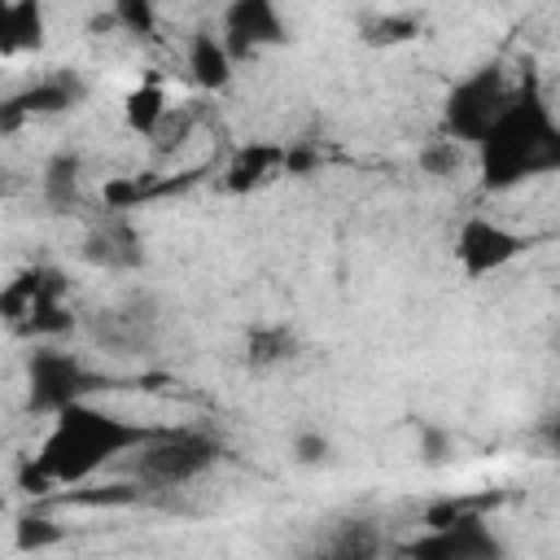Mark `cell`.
Listing matches in <instances>:
<instances>
[{
  "label": "cell",
  "mask_w": 560,
  "mask_h": 560,
  "mask_svg": "<svg viewBox=\"0 0 560 560\" xmlns=\"http://www.w3.org/2000/svg\"><path fill=\"white\" fill-rule=\"evenodd\" d=\"M223 26H228L223 39H228L232 57H245V52H254L258 44H271V39L284 35V26H280L271 0H232Z\"/></svg>",
  "instance_id": "cell-9"
},
{
  "label": "cell",
  "mask_w": 560,
  "mask_h": 560,
  "mask_svg": "<svg viewBox=\"0 0 560 560\" xmlns=\"http://www.w3.org/2000/svg\"><path fill=\"white\" fill-rule=\"evenodd\" d=\"M464 140H429V144H420V171L424 175H438V179H446V175H455L459 166H464V149H459Z\"/></svg>",
  "instance_id": "cell-17"
},
{
  "label": "cell",
  "mask_w": 560,
  "mask_h": 560,
  "mask_svg": "<svg viewBox=\"0 0 560 560\" xmlns=\"http://www.w3.org/2000/svg\"><path fill=\"white\" fill-rule=\"evenodd\" d=\"M232 48H228V39H219V35H210V31H197L192 39H188V74L197 79V88H206V92H219V88H228L232 83Z\"/></svg>",
  "instance_id": "cell-10"
},
{
  "label": "cell",
  "mask_w": 560,
  "mask_h": 560,
  "mask_svg": "<svg viewBox=\"0 0 560 560\" xmlns=\"http://www.w3.org/2000/svg\"><path fill=\"white\" fill-rule=\"evenodd\" d=\"M4 35H9V52H13V48H39V35H44L39 0H18V4L4 13Z\"/></svg>",
  "instance_id": "cell-14"
},
{
  "label": "cell",
  "mask_w": 560,
  "mask_h": 560,
  "mask_svg": "<svg viewBox=\"0 0 560 560\" xmlns=\"http://www.w3.org/2000/svg\"><path fill=\"white\" fill-rule=\"evenodd\" d=\"M516 92L499 79V70H481L472 79H464L455 92H451V105H446V127L455 140L464 144H481V136L499 122V114L508 109Z\"/></svg>",
  "instance_id": "cell-4"
},
{
  "label": "cell",
  "mask_w": 560,
  "mask_h": 560,
  "mask_svg": "<svg viewBox=\"0 0 560 560\" xmlns=\"http://www.w3.org/2000/svg\"><path fill=\"white\" fill-rule=\"evenodd\" d=\"M538 438H542V446H547L551 455H560V416H556V420H542Z\"/></svg>",
  "instance_id": "cell-23"
},
{
  "label": "cell",
  "mask_w": 560,
  "mask_h": 560,
  "mask_svg": "<svg viewBox=\"0 0 560 560\" xmlns=\"http://www.w3.org/2000/svg\"><path fill=\"white\" fill-rule=\"evenodd\" d=\"M153 433L158 429L105 416L79 398V402L57 411V424H52L44 451L35 455V486H79L96 468H105L109 459L144 446Z\"/></svg>",
  "instance_id": "cell-1"
},
{
  "label": "cell",
  "mask_w": 560,
  "mask_h": 560,
  "mask_svg": "<svg viewBox=\"0 0 560 560\" xmlns=\"http://www.w3.org/2000/svg\"><path fill=\"white\" fill-rule=\"evenodd\" d=\"M363 35H368V44H402V39L420 35V22H416V18H407V13H389V18L368 22V26H363Z\"/></svg>",
  "instance_id": "cell-19"
},
{
  "label": "cell",
  "mask_w": 560,
  "mask_h": 560,
  "mask_svg": "<svg viewBox=\"0 0 560 560\" xmlns=\"http://www.w3.org/2000/svg\"><path fill=\"white\" fill-rule=\"evenodd\" d=\"M328 551L332 556H376L381 551V534L372 529V525H363V521H346V525H337V538L328 542Z\"/></svg>",
  "instance_id": "cell-16"
},
{
  "label": "cell",
  "mask_w": 560,
  "mask_h": 560,
  "mask_svg": "<svg viewBox=\"0 0 560 560\" xmlns=\"http://www.w3.org/2000/svg\"><path fill=\"white\" fill-rule=\"evenodd\" d=\"M455 254H459L464 271L477 280V276H486V271H499L503 262H512V258L521 254V241H516L508 228L490 223V219H472V223H464Z\"/></svg>",
  "instance_id": "cell-7"
},
{
  "label": "cell",
  "mask_w": 560,
  "mask_h": 560,
  "mask_svg": "<svg viewBox=\"0 0 560 560\" xmlns=\"http://www.w3.org/2000/svg\"><path fill=\"white\" fill-rule=\"evenodd\" d=\"M289 451H293V464H302V468H324L332 459V442L319 429H302Z\"/></svg>",
  "instance_id": "cell-20"
},
{
  "label": "cell",
  "mask_w": 560,
  "mask_h": 560,
  "mask_svg": "<svg viewBox=\"0 0 560 560\" xmlns=\"http://www.w3.org/2000/svg\"><path fill=\"white\" fill-rule=\"evenodd\" d=\"M83 262H92V267H101V271H131V267H140V236L131 232V223L127 219H105V223H96L88 236H83Z\"/></svg>",
  "instance_id": "cell-8"
},
{
  "label": "cell",
  "mask_w": 560,
  "mask_h": 560,
  "mask_svg": "<svg viewBox=\"0 0 560 560\" xmlns=\"http://www.w3.org/2000/svg\"><path fill=\"white\" fill-rule=\"evenodd\" d=\"M416 451H420V464H429V468H442V464L455 455V438H451L442 424H424V429H420V442H416Z\"/></svg>",
  "instance_id": "cell-21"
},
{
  "label": "cell",
  "mask_w": 560,
  "mask_h": 560,
  "mask_svg": "<svg viewBox=\"0 0 560 560\" xmlns=\"http://www.w3.org/2000/svg\"><path fill=\"white\" fill-rule=\"evenodd\" d=\"M114 22H118L127 35L149 39V35L158 31V9H153V0H114Z\"/></svg>",
  "instance_id": "cell-18"
},
{
  "label": "cell",
  "mask_w": 560,
  "mask_h": 560,
  "mask_svg": "<svg viewBox=\"0 0 560 560\" xmlns=\"http://www.w3.org/2000/svg\"><path fill=\"white\" fill-rule=\"evenodd\" d=\"M79 179H83L79 153H57V158H48V166H44L39 192H44V201H48L52 210H70V206H79Z\"/></svg>",
  "instance_id": "cell-12"
},
{
  "label": "cell",
  "mask_w": 560,
  "mask_h": 560,
  "mask_svg": "<svg viewBox=\"0 0 560 560\" xmlns=\"http://www.w3.org/2000/svg\"><path fill=\"white\" fill-rule=\"evenodd\" d=\"M276 166H284V153H280V149H262V144H254V149H245V153L232 162V171H228L232 179H228V184H232V188H254V184H262Z\"/></svg>",
  "instance_id": "cell-15"
},
{
  "label": "cell",
  "mask_w": 560,
  "mask_h": 560,
  "mask_svg": "<svg viewBox=\"0 0 560 560\" xmlns=\"http://www.w3.org/2000/svg\"><path fill=\"white\" fill-rule=\"evenodd\" d=\"M298 359V332L289 324H254L249 337H245V363L254 372H267V368H284Z\"/></svg>",
  "instance_id": "cell-11"
},
{
  "label": "cell",
  "mask_w": 560,
  "mask_h": 560,
  "mask_svg": "<svg viewBox=\"0 0 560 560\" xmlns=\"http://www.w3.org/2000/svg\"><path fill=\"white\" fill-rule=\"evenodd\" d=\"M166 114H171V105H166V92H162L158 83H140V88L127 96V105H122L127 127L140 131V136H158V127L166 122Z\"/></svg>",
  "instance_id": "cell-13"
},
{
  "label": "cell",
  "mask_w": 560,
  "mask_h": 560,
  "mask_svg": "<svg viewBox=\"0 0 560 560\" xmlns=\"http://www.w3.org/2000/svg\"><path fill=\"white\" fill-rule=\"evenodd\" d=\"M477 149L490 188H512L525 175L560 171V127L534 92H516Z\"/></svg>",
  "instance_id": "cell-2"
},
{
  "label": "cell",
  "mask_w": 560,
  "mask_h": 560,
  "mask_svg": "<svg viewBox=\"0 0 560 560\" xmlns=\"http://www.w3.org/2000/svg\"><path fill=\"white\" fill-rule=\"evenodd\" d=\"M223 446L206 429H158L131 451V477L144 490H179L219 464Z\"/></svg>",
  "instance_id": "cell-3"
},
{
  "label": "cell",
  "mask_w": 560,
  "mask_h": 560,
  "mask_svg": "<svg viewBox=\"0 0 560 560\" xmlns=\"http://www.w3.org/2000/svg\"><path fill=\"white\" fill-rule=\"evenodd\" d=\"M83 389H92V376L74 354L35 350V359H31V402L39 411H61V407L79 402Z\"/></svg>",
  "instance_id": "cell-5"
},
{
  "label": "cell",
  "mask_w": 560,
  "mask_h": 560,
  "mask_svg": "<svg viewBox=\"0 0 560 560\" xmlns=\"http://www.w3.org/2000/svg\"><path fill=\"white\" fill-rule=\"evenodd\" d=\"M407 551L411 556H442V560H486V556H499L503 542L490 534L481 512H472V516H459V521H451L442 529H429Z\"/></svg>",
  "instance_id": "cell-6"
},
{
  "label": "cell",
  "mask_w": 560,
  "mask_h": 560,
  "mask_svg": "<svg viewBox=\"0 0 560 560\" xmlns=\"http://www.w3.org/2000/svg\"><path fill=\"white\" fill-rule=\"evenodd\" d=\"M57 542H61V529H57L52 521H26L22 534H18V547H26V551H31V547H35V551H39V547H57Z\"/></svg>",
  "instance_id": "cell-22"
}]
</instances>
